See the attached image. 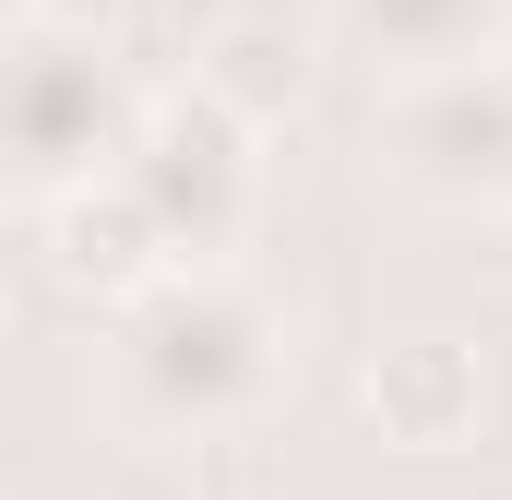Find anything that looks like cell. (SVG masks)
Masks as SVG:
<instances>
[{"mask_svg": "<svg viewBox=\"0 0 512 500\" xmlns=\"http://www.w3.org/2000/svg\"><path fill=\"white\" fill-rule=\"evenodd\" d=\"M143 72L72 12H12V203L48 215L96 179H120L143 131Z\"/></svg>", "mask_w": 512, "mask_h": 500, "instance_id": "cell-2", "label": "cell"}, {"mask_svg": "<svg viewBox=\"0 0 512 500\" xmlns=\"http://www.w3.org/2000/svg\"><path fill=\"white\" fill-rule=\"evenodd\" d=\"M131 203L155 215L167 262H239L262 239V120L227 108L215 84H167L120 155Z\"/></svg>", "mask_w": 512, "mask_h": 500, "instance_id": "cell-3", "label": "cell"}, {"mask_svg": "<svg viewBox=\"0 0 512 500\" xmlns=\"http://www.w3.org/2000/svg\"><path fill=\"white\" fill-rule=\"evenodd\" d=\"M346 48L382 72V84H417V72H465V60H501L512 0H334Z\"/></svg>", "mask_w": 512, "mask_h": 500, "instance_id": "cell-6", "label": "cell"}, {"mask_svg": "<svg viewBox=\"0 0 512 500\" xmlns=\"http://www.w3.org/2000/svg\"><path fill=\"white\" fill-rule=\"evenodd\" d=\"M358 405H370V429L393 453H453L477 429V358L453 334H393L382 358L358 370Z\"/></svg>", "mask_w": 512, "mask_h": 500, "instance_id": "cell-5", "label": "cell"}, {"mask_svg": "<svg viewBox=\"0 0 512 500\" xmlns=\"http://www.w3.org/2000/svg\"><path fill=\"white\" fill-rule=\"evenodd\" d=\"M191 84H215L227 108H251V120L274 131L298 96H310V36H298L286 12H227V24H203V48H191Z\"/></svg>", "mask_w": 512, "mask_h": 500, "instance_id": "cell-7", "label": "cell"}, {"mask_svg": "<svg viewBox=\"0 0 512 500\" xmlns=\"http://www.w3.org/2000/svg\"><path fill=\"white\" fill-rule=\"evenodd\" d=\"M298 381V310L239 262H179L108 310V417L155 453H227Z\"/></svg>", "mask_w": 512, "mask_h": 500, "instance_id": "cell-1", "label": "cell"}, {"mask_svg": "<svg viewBox=\"0 0 512 500\" xmlns=\"http://www.w3.org/2000/svg\"><path fill=\"white\" fill-rule=\"evenodd\" d=\"M382 155H393V179H417L441 203H512V60L393 84Z\"/></svg>", "mask_w": 512, "mask_h": 500, "instance_id": "cell-4", "label": "cell"}]
</instances>
